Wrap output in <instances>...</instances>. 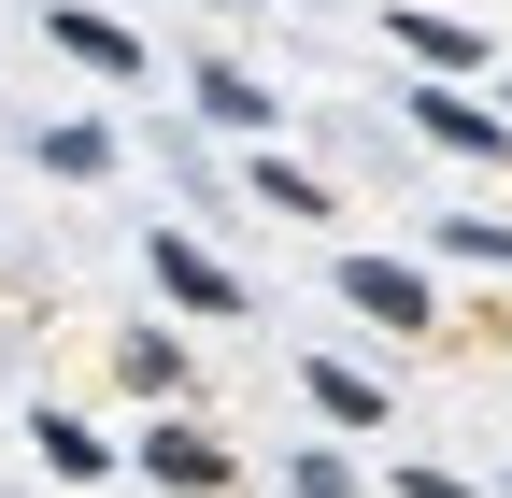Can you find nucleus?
I'll list each match as a JSON object with an SVG mask.
<instances>
[{"label":"nucleus","mask_w":512,"mask_h":498,"mask_svg":"<svg viewBox=\"0 0 512 498\" xmlns=\"http://www.w3.org/2000/svg\"><path fill=\"white\" fill-rule=\"evenodd\" d=\"M157 285H171V299H200V314H228V299H242V285L200 257V242H157Z\"/></svg>","instance_id":"obj_4"},{"label":"nucleus","mask_w":512,"mask_h":498,"mask_svg":"<svg viewBox=\"0 0 512 498\" xmlns=\"http://www.w3.org/2000/svg\"><path fill=\"white\" fill-rule=\"evenodd\" d=\"M214 15H256V0H214Z\"/></svg>","instance_id":"obj_8"},{"label":"nucleus","mask_w":512,"mask_h":498,"mask_svg":"<svg viewBox=\"0 0 512 498\" xmlns=\"http://www.w3.org/2000/svg\"><path fill=\"white\" fill-rule=\"evenodd\" d=\"M200 114H214V129H271V114H285V100H271V86H256V72H214V86H200Z\"/></svg>","instance_id":"obj_5"},{"label":"nucleus","mask_w":512,"mask_h":498,"mask_svg":"<svg viewBox=\"0 0 512 498\" xmlns=\"http://www.w3.org/2000/svg\"><path fill=\"white\" fill-rule=\"evenodd\" d=\"M43 29H57V57H86V72H114V86H128V72H143V43H128L114 15H86V0H57V15H43Z\"/></svg>","instance_id":"obj_1"},{"label":"nucleus","mask_w":512,"mask_h":498,"mask_svg":"<svg viewBox=\"0 0 512 498\" xmlns=\"http://www.w3.org/2000/svg\"><path fill=\"white\" fill-rule=\"evenodd\" d=\"M413 114H427V129L456 143V157H498V114H484V100H456V86H413Z\"/></svg>","instance_id":"obj_3"},{"label":"nucleus","mask_w":512,"mask_h":498,"mask_svg":"<svg viewBox=\"0 0 512 498\" xmlns=\"http://www.w3.org/2000/svg\"><path fill=\"white\" fill-rule=\"evenodd\" d=\"M342 299H356V314H384V328H427V285H413L399 257H356V271H342Z\"/></svg>","instance_id":"obj_2"},{"label":"nucleus","mask_w":512,"mask_h":498,"mask_svg":"<svg viewBox=\"0 0 512 498\" xmlns=\"http://www.w3.org/2000/svg\"><path fill=\"white\" fill-rule=\"evenodd\" d=\"M313 413H342V427H384V385H370V370H313Z\"/></svg>","instance_id":"obj_6"},{"label":"nucleus","mask_w":512,"mask_h":498,"mask_svg":"<svg viewBox=\"0 0 512 498\" xmlns=\"http://www.w3.org/2000/svg\"><path fill=\"white\" fill-rule=\"evenodd\" d=\"M157 470H171V484H228V442H200V427H157Z\"/></svg>","instance_id":"obj_7"}]
</instances>
